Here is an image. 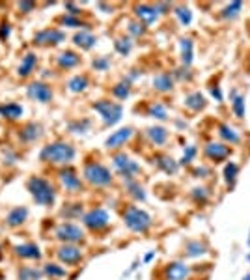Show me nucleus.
<instances>
[{
    "label": "nucleus",
    "instance_id": "f257e3e1",
    "mask_svg": "<svg viewBox=\"0 0 250 280\" xmlns=\"http://www.w3.org/2000/svg\"><path fill=\"white\" fill-rule=\"evenodd\" d=\"M77 155V150L73 144L69 142H52V144H47L43 146V150L39 152V159L43 162H49V164H60V166H67L69 162L75 159Z\"/></svg>",
    "mask_w": 250,
    "mask_h": 280
},
{
    "label": "nucleus",
    "instance_id": "f03ea898",
    "mask_svg": "<svg viewBox=\"0 0 250 280\" xmlns=\"http://www.w3.org/2000/svg\"><path fill=\"white\" fill-rule=\"evenodd\" d=\"M26 189H28L30 196L34 198V202L41 208H50L56 202V189L47 178L32 176L26 182Z\"/></svg>",
    "mask_w": 250,
    "mask_h": 280
},
{
    "label": "nucleus",
    "instance_id": "7ed1b4c3",
    "mask_svg": "<svg viewBox=\"0 0 250 280\" xmlns=\"http://www.w3.org/2000/svg\"><path fill=\"white\" fill-rule=\"evenodd\" d=\"M122 217L125 226L131 232H135V234H146L151 228V224H153L150 215L144 210H140V208H136V206H127L123 210Z\"/></svg>",
    "mask_w": 250,
    "mask_h": 280
},
{
    "label": "nucleus",
    "instance_id": "20e7f679",
    "mask_svg": "<svg viewBox=\"0 0 250 280\" xmlns=\"http://www.w3.org/2000/svg\"><path fill=\"white\" fill-rule=\"evenodd\" d=\"M82 176L84 180L93 187H108L112 183V174L105 164H101L97 161H88L84 162L82 168Z\"/></svg>",
    "mask_w": 250,
    "mask_h": 280
},
{
    "label": "nucleus",
    "instance_id": "39448f33",
    "mask_svg": "<svg viewBox=\"0 0 250 280\" xmlns=\"http://www.w3.org/2000/svg\"><path fill=\"white\" fill-rule=\"evenodd\" d=\"M93 110L97 112L103 120V126L112 127L116 126L123 116V106L122 103H116V101H108V99H101L93 103Z\"/></svg>",
    "mask_w": 250,
    "mask_h": 280
},
{
    "label": "nucleus",
    "instance_id": "423d86ee",
    "mask_svg": "<svg viewBox=\"0 0 250 280\" xmlns=\"http://www.w3.org/2000/svg\"><path fill=\"white\" fill-rule=\"evenodd\" d=\"M112 164H114L116 172L123 178V182H135L136 176L142 172V166L125 154L112 155Z\"/></svg>",
    "mask_w": 250,
    "mask_h": 280
},
{
    "label": "nucleus",
    "instance_id": "0eeeda50",
    "mask_svg": "<svg viewBox=\"0 0 250 280\" xmlns=\"http://www.w3.org/2000/svg\"><path fill=\"white\" fill-rule=\"evenodd\" d=\"M54 238H56L58 241H62V243L77 245L80 241H84V230L75 222H62L56 226Z\"/></svg>",
    "mask_w": 250,
    "mask_h": 280
},
{
    "label": "nucleus",
    "instance_id": "6e6552de",
    "mask_svg": "<svg viewBox=\"0 0 250 280\" xmlns=\"http://www.w3.org/2000/svg\"><path fill=\"white\" fill-rule=\"evenodd\" d=\"M82 224L92 232H103L107 230L108 224H110V215L103 208H93L82 215Z\"/></svg>",
    "mask_w": 250,
    "mask_h": 280
},
{
    "label": "nucleus",
    "instance_id": "1a4fd4ad",
    "mask_svg": "<svg viewBox=\"0 0 250 280\" xmlns=\"http://www.w3.org/2000/svg\"><path fill=\"white\" fill-rule=\"evenodd\" d=\"M64 42L65 32L54 26L43 28V30L34 34V45H39V47H54V45H60V43Z\"/></svg>",
    "mask_w": 250,
    "mask_h": 280
},
{
    "label": "nucleus",
    "instance_id": "9d476101",
    "mask_svg": "<svg viewBox=\"0 0 250 280\" xmlns=\"http://www.w3.org/2000/svg\"><path fill=\"white\" fill-rule=\"evenodd\" d=\"M26 96L32 101H37L41 105H47L54 98V92L50 88V84H47L45 80H34L26 86Z\"/></svg>",
    "mask_w": 250,
    "mask_h": 280
},
{
    "label": "nucleus",
    "instance_id": "9b49d317",
    "mask_svg": "<svg viewBox=\"0 0 250 280\" xmlns=\"http://www.w3.org/2000/svg\"><path fill=\"white\" fill-rule=\"evenodd\" d=\"M58 180H60L62 187H64L67 192H73V194H75V192H80V190H82V180L77 176V172H75L71 166L60 168Z\"/></svg>",
    "mask_w": 250,
    "mask_h": 280
},
{
    "label": "nucleus",
    "instance_id": "f8f14e48",
    "mask_svg": "<svg viewBox=\"0 0 250 280\" xmlns=\"http://www.w3.org/2000/svg\"><path fill=\"white\" fill-rule=\"evenodd\" d=\"M56 258L60 260L62 264H65V266H77V264H80L82 258H84V252H82L80 246L64 243V245L56 250Z\"/></svg>",
    "mask_w": 250,
    "mask_h": 280
},
{
    "label": "nucleus",
    "instance_id": "ddd939ff",
    "mask_svg": "<svg viewBox=\"0 0 250 280\" xmlns=\"http://www.w3.org/2000/svg\"><path fill=\"white\" fill-rule=\"evenodd\" d=\"M163 274H165V280H189L191 267L185 262H170L166 264Z\"/></svg>",
    "mask_w": 250,
    "mask_h": 280
},
{
    "label": "nucleus",
    "instance_id": "4468645a",
    "mask_svg": "<svg viewBox=\"0 0 250 280\" xmlns=\"http://www.w3.org/2000/svg\"><path fill=\"white\" fill-rule=\"evenodd\" d=\"M133 134H135L133 127H122V129L114 131V133L105 140V148L107 150H120V148L125 146L129 140L133 138Z\"/></svg>",
    "mask_w": 250,
    "mask_h": 280
},
{
    "label": "nucleus",
    "instance_id": "2eb2a0df",
    "mask_svg": "<svg viewBox=\"0 0 250 280\" xmlns=\"http://www.w3.org/2000/svg\"><path fill=\"white\" fill-rule=\"evenodd\" d=\"M17 136H19V140H21L22 144H26V146H30V144H34V142H37V140L43 136V127L39 126V124H36V122H30V124H24V126L19 129V133H17Z\"/></svg>",
    "mask_w": 250,
    "mask_h": 280
},
{
    "label": "nucleus",
    "instance_id": "dca6fc26",
    "mask_svg": "<svg viewBox=\"0 0 250 280\" xmlns=\"http://www.w3.org/2000/svg\"><path fill=\"white\" fill-rule=\"evenodd\" d=\"M204 154H206V157H208L209 161L222 162L228 159L232 152H230V146H226L224 142H209L208 146H206V150H204Z\"/></svg>",
    "mask_w": 250,
    "mask_h": 280
},
{
    "label": "nucleus",
    "instance_id": "f3484780",
    "mask_svg": "<svg viewBox=\"0 0 250 280\" xmlns=\"http://www.w3.org/2000/svg\"><path fill=\"white\" fill-rule=\"evenodd\" d=\"M135 15L136 21H140L146 28L153 24V22H157L159 19L157 8L151 6V4H138V6H135Z\"/></svg>",
    "mask_w": 250,
    "mask_h": 280
},
{
    "label": "nucleus",
    "instance_id": "a211bd4d",
    "mask_svg": "<svg viewBox=\"0 0 250 280\" xmlns=\"http://www.w3.org/2000/svg\"><path fill=\"white\" fill-rule=\"evenodd\" d=\"M37 68V54L36 52H26L22 56V60L17 66V77L28 78Z\"/></svg>",
    "mask_w": 250,
    "mask_h": 280
},
{
    "label": "nucleus",
    "instance_id": "6ab92c4d",
    "mask_svg": "<svg viewBox=\"0 0 250 280\" xmlns=\"http://www.w3.org/2000/svg\"><path fill=\"white\" fill-rule=\"evenodd\" d=\"M15 256L17 258H22V260H41V250H39V246L36 243H21V245H17L13 248Z\"/></svg>",
    "mask_w": 250,
    "mask_h": 280
},
{
    "label": "nucleus",
    "instance_id": "aec40b11",
    "mask_svg": "<svg viewBox=\"0 0 250 280\" xmlns=\"http://www.w3.org/2000/svg\"><path fill=\"white\" fill-rule=\"evenodd\" d=\"M22 114H24V108H22V105L15 103V101L2 103V105H0V116H2V118H6V120H9V122H17V120H21Z\"/></svg>",
    "mask_w": 250,
    "mask_h": 280
},
{
    "label": "nucleus",
    "instance_id": "412c9836",
    "mask_svg": "<svg viewBox=\"0 0 250 280\" xmlns=\"http://www.w3.org/2000/svg\"><path fill=\"white\" fill-rule=\"evenodd\" d=\"M179 56H181L183 68H191V64L194 60V42L191 38H183L179 42Z\"/></svg>",
    "mask_w": 250,
    "mask_h": 280
},
{
    "label": "nucleus",
    "instance_id": "4be33fe9",
    "mask_svg": "<svg viewBox=\"0 0 250 280\" xmlns=\"http://www.w3.org/2000/svg\"><path fill=\"white\" fill-rule=\"evenodd\" d=\"M80 64V56L75 50H64L56 56V66L60 70H73Z\"/></svg>",
    "mask_w": 250,
    "mask_h": 280
},
{
    "label": "nucleus",
    "instance_id": "5701e85b",
    "mask_svg": "<svg viewBox=\"0 0 250 280\" xmlns=\"http://www.w3.org/2000/svg\"><path fill=\"white\" fill-rule=\"evenodd\" d=\"M73 43L77 47H80L82 50H90L97 45V38L90 30H80V32H77V34L73 36Z\"/></svg>",
    "mask_w": 250,
    "mask_h": 280
},
{
    "label": "nucleus",
    "instance_id": "b1692460",
    "mask_svg": "<svg viewBox=\"0 0 250 280\" xmlns=\"http://www.w3.org/2000/svg\"><path fill=\"white\" fill-rule=\"evenodd\" d=\"M26 218H28V210L24 206H19V208H13L6 215V224L9 228H19L21 224H24Z\"/></svg>",
    "mask_w": 250,
    "mask_h": 280
},
{
    "label": "nucleus",
    "instance_id": "393cba45",
    "mask_svg": "<svg viewBox=\"0 0 250 280\" xmlns=\"http://www.w3.org/2000/svg\"><path fill=\"white\" fill-rule=\"evenodd\" d=\"M174 88V75L172 73H159L153 77V90L161 94H168Z\"/></svg>",
    "mask_w": 250,
    "mask_h": 280
},
{
    "label": "nucleus",
    "instance_id": "a878e982",
    "mask_svg": "<svg viewBox=\"0 0 250 280\" xmlns=\"http://www.w3.org/2000/svg\"><path fill=\"white\" fill-rule=\"evenodd\" d=\"M183 105H185L189 110L200 112V110H204V108H206L208 101H206V98H204V94H200V92H193V94H189V96L185 98Z\"/></svg>",
    "mask_w": 250,
    "mask_h": 280
},
{
    "label": "nucleus",
    "instance_id": "bb28decb",
    "mask_svg": "<svg viewBox=\"0 0 250 280\" xmlns=\"http://www.w3.org/2000/svg\"><path fill=\"white\" fill-rule=\"evenodd\" d=\"M146 134H148V138H150V142L153 146H163V144H166V140H168V131L161 126L150 127L146 131Z\"/></svg>",
    "mask_w": 250,
    "mask_h": 280
},
{
    "label": "nucleus",
    "instance_id": "cd10ccee",
    "mask_svg": "<svg viewBox=\"0 0 250 280\" xmlns=\"http://www.w3.org/2000/svg\"><path fill=\"white\" fill-rule=\"evenodd\" d=\"M88 86H90V80L86 75H75L67 80V90L71 94H82V92L88 90Z\"/></svg>",
    "mask_w": 250,
    "mask_h": 280
},
{
    "label": "nucleus",
    "instance_id": "c85d7f7f",
    "mask_svg": "<svg viewBox=\"0 0 250 280\" xmlns=\"http://www.w3.org/2000/svg\"><path fill=\"white\" fill-rule=\"evenodd\" d=\"M208 254V246L202 241H189L185 245V256L187 258H200Z\"/></svg>",
    "mask_w": 250,
    "mask_h": 280
},
{
    "label": "nucleus",
    "instance_id": "c756f323",
    "mask_svg": "<svg viewBox=\"0 0 250 280\" xmlns=\"http://www.w3.org/2000/svg\"><path fill=\"white\" fill-rule=\"evenodd\" d=\"M155 162H157V166L165 172V174H176L179 168V162H176L172 157H168V155H157L155 157Z\"/></svg>",
    "mask_w": 250,
    "mask_h": 280
},
{
    "label": "nucleus",
    "instance_id": "7c9ffc66",
    "mask_svg": "<svg viewBox=\"0 0 250 280\" xmlns=\"http://www.w3.org/2000/svg\"><path fill=\"white\" fill-rule=\"evenodd\" d=\"M219 136H221L226 144H239V142H241L239 133H237L234 127H230L228 124H222V126L219 127Z\"/></svg>",
    "mask_w": 250,
    "mask_h": 280
},
{
    "label": "nucleus",
    "instance_id": "2f4dec72",
    "mask_svg": "<svg viewBox=\"0 0 250 280\" xmlns=\"http://www.w3.org/2000/svg\"><path fill=\"white\" fill-rule=\"evenodd\" d=\"M148 114H150L151 118L161 120V122L168 120V110H166V106L163 105V103H159V101H153V103L148 105Z\"/></svg>",
    "mask_w": 250,
    "mask_h": 280
},
{
    "label": "nucleus",
    "instance_id": "473e14b6",
    "mask_svg": "<svg viewBox=\"0 0 250 280\" xmlns=\"http://www.w3.org/2000/svg\"><path fill=\"white\" fill-rule=\"evenodd\" d=\"M43 269H36L32 266H22L19 269V280H41Z\"/></svg>",
    "mask_w": 250,
    "mask_h": 280
},
{
    "label": "nucleus",
    "instance_id": "72a5a7b5",
    "mask_svg": "<svg viewBox=\"0 0 250 280\" xmlns=\"http://www.w3.org/2000/svg\"><path fill=\"white\" fill-rule=\"evenodd\" d=\"M43 274H47L50 280H60L67 276L65 269L62 266H58V264H47V266L43 267Z\"/></svg>",
    "mask_w": 250,
    "mask_h": 280
},
{
    "label": "nucleus",
    "instance_id": "f704fd0d",
    "mask_svg": "<svg viewBox=\"0 0 250 280\" xmlns=\"http://www.w3.org/2000/svg\"><path fill=\"white\" fill-rule=\"evenodd\" d=\"M112 96L116 99H120V101H125V99L131 96V82H127L125 78H123L122 82H118L112 86Z\"/></svg>",
    "mask_w": 250,
    "mask_h": 280
},
{
    "label": "nucleus",
    "instance_id": "c9c22d12",
    "mask_svg": "<svg viewBox=\"0 0 250 280\" xmlns=\"http://www.w3.org/2000/svg\"><path fill=\"white\" fill-rule=\"evenodd\" d=\"M247 99H245V96H239L237 94L236 98H234V101H232V110H234V114H236V118L243 120L245 116H247V103H245Z\"/></svg>",
    "mask_w": 250,
    "mask_h": 280
},
{
    "label": "nucleus",
    "instance_id": "e433bc0d",
    "mask_svg": "<svg viewBox=\"0 0 250 280\" xmlns=\"http://www.w3.org/2000/svg\"><path fill=\"white\" fill-rule=\"evenodd\" d=\"M114 49L120 56H129L133 50V40L131 38H118L114 42Z\"/></svg>",
    "mask_w": 250,
    "mask_h": 280
},
{
    "label": "nucleus",
    "instance_id": "4c0bfd02",
    "mask_svg": "<svg viewBox=\"0 0 250 280\" xmlns=\"http://www.w3.org/2000/svg\"><path fill=\"white\" fill-rule=\"evenodd\" d=\"M125 185H127L129 194L133 196L136 202H144L146 200V190H144V187L136 180L135 182H125Z\"/></svg>",
    "mask_w": 250,
    "mask_h": 280
},
{
    "label": "nucleus",
    "instance_id": "58836bf2",
    "mask_svg": "<svg viewBox=\"0 0 250 280\" xmlns=\"http://www.w3.org/2000/svg\"><path fill=\"white\" fill-rule=\"evenodd\" d=\"M127 32L131 40H138V38H144V36H146V26H144L140 21H129Z\"/></svg>",
    "mask_w": 250,
    "mask_h": 280
},
{
    "label": "nucleus",
    "instance_id": "ea45409f",
    "mask_svg": "<svg viewBox=\"0 0 250 280\" xmlns=\"http://www.w3.org/2000/svg\"><path fill=\"white\" fill-rule=\"evenodd\" d=\"M60 24L69 26V28H82V30H88V22H84L80 17H73V15H67V14L60 19Z\"/></svg>",
    "mask_w": 250,
    "mask_h": 280
},
{
    "label": "nucleus",
    "instance_id": "a19ab883",
    "mask_svg": "<svg viewBox=\"0 0 250 280\" xmlns=\"http://www.w3.org/2000/svg\"><path fill=\"white\" fill-rule=\"evenodd\" d=\"M241 10H243V2H232V4H228V6L222 10V17L232 21V19L239 17Z\"/></svg>",
    "mask_w": 250,
    "mask_h": 280
},
{
    "label": "nucleus",
    "instance_id": "79ce46f5",
    "mask_svg": "<svg viewBox=\"0 0 250 280\" xmlns=\"http://www.w3.org/2000/svg\"><path fill=\"white\" fill-rule=\"evenodd\" d=\"M174 14H176V17H178V21L181 22L183 26H189V24L193 22V12H191L189 8L178 6L176 10H174Z\"/></svg>",
    "mask_w": 250,
    "mask_h": 280
},
{
    "label": "nucleus",
    "instance_id": "37998d69",
    "mask_svg": "<svg viewBox=\"0 0 250 280\" xmlns=\"http://www.w3.org/2000/svg\"><path fill=\"white\" fill-rule=\"evenodd\" d=\"M237 174H239V166H237V162L230 161L226 166H224V182L228 183V185H234L237 180Z\"/></svg>",
    "mask_w": 250,
    "mask_h": 280
},
{
    "label": "nucleus",
    "instance_id": "c03bdc74",
    "mask_svg": "<svg viewBox=\"0 0 250 280\" xmlns=\"http://www.w3.org/2000/svg\"><path fill=\"white\" fill-rule=\"evenodd\" d=\"M92 126V122L90 120H77V122H73L69 124V131L71 133H77V134H84L88 129Z\"/></svg>",
    "mask_w": 250,
    "mask_h": 280
},
{
    "label": "nucleus",
    "instance_id": "a18cd8bd",
    "mask_svg": "<svg viewBox=\"0 0 250 280\" xmlns=\"http://www.w3.org/2000/svg\"><path fill=\"white\" fill-rule=\"evenodd\" d=\"M198 154V148L196 146H187L185 152H183V157L179 159V164H191L194 161V157Z\"/></svg>",
    "mask_w": 250,
    "mask_h": 280
},
{
    "label": "nucleus",
    "instance_id": "49530a36",
    "mask_svg": "<svg viewBox=\"0 0 250 280\" xmlns=\"http://www.w3.org/2000/svg\"><path fill=\"white\" fill-rule=\"evenodd\" d=\"M65 218H75L82 215V204H69L67 208L64 210Z\"/></svg>",
    "mask_w": 250,
    "mask_h": 280
},
{
    "label": "nucleus",
    "instance_id": "de8ad7c7",
    "mask_svg": "<svg viewBox=\"0 0 250 280\" xmlns=\"http://www.w3.org/2000/svg\"><path fill=\"white\" fill-rule=\"evenodd\" d=\"M92 66L95 71H107L110 68V58L108 56H97L92 62Z\"/></svg>",
    "mask_w": 250,
    "mask_h": 280
},
{
    "label": "nucleus",
    "instance_id": "09e8293b",
    "mask_svg": "<svg viewBox=\"0 0 250 280\" xmlns=\"http://www.w3.org/2000/svg\"><path fill=\"white\" fill-rule=\"evenodd\" d=\"M193 198H194V202H200V204H204L206 200L209 198V190L206 189V187H194L193 189Z\"/></svg>",
    "mask_w": 250,
    "mask_h": 280
},
{
    "label": "nucleus",
    "instance_id": "8fccbe9b",
    "mask_svg": "<svg viewBox=\"0 0 250 280\" xmlns=\"http://www.w3.org/2000/svg\"><path fill=\"white\" fill-rule=\"evenodd\" d=\"M9 34H11V24L7 21L0 22V42H7Z\"/></svg>",
    "mask_w": 250,
    "mask_h": 280
},
{
    "label": "nucleus",
    "instance_id": "3c124183",
    "mask_svg": "<svg viewBox=\"0 0 250 280\" xmlns=\"http://www.w3.org/2000/svg\"><path fill=\"white\" fill-rule=\"evenodd\" d=\"M15 162H17V152L6 148V150H4V164H9V166H11Z\"/></svg>",
    "mask_w": 250,
    "mask_h": 280
},
{
    "label": "nucleus",
    "instance_id": "603ef678",
    "mask_svg": "<svg viewBox=\"0 0 250 280\" xmlns=\"http://www.w3.org/2000/svg\"><path fill=\"white\" fill-rule=\"evenodd\" d=\"M209 92H211V96L215 98V101H217V103H222V101H224V96H222L221 86H211V88H209Z\"/></svg>",
    "mask_w": 250,
    "mask_h": 280
},
{
    "label": "nucleus",
    "instance_id": "864d4df0",
    "mask_svg": "<svg viewBox=\"0 0 250 280\" xmlns=\"http://www.w3.org/2000/svg\"><path fill=\"white\" fill-rule=\"evenodd\" d=\"M17 8L21 10L22 14H30V12H34V10H36V4H34V2H19Z\"/></svg>",
    "mask_w": 250,
    "mask_h": 280
},
{
    "label": "nucleus",
    "instance_id": "5fc2aeb1",
    "mask_svg": "<svg viewBox=\"0 0 250 280\" xmlns=\"http://www.w3.org/2000/svg\"><path fill=\"white\" fill-rule=\"evenodd\" d=\"M65 10H69L67 15H73V17H80V8L75 4V2H67L65 4Z\"/></svg>",
    "mask_w": 250,
    "mask_h": 280
},
{
    "label": "nucleus",
    "instance_id": "6e6d98bb",
    "mask_svg": "<svg viewBox=\"0 0 250 280\" xmlns=\"http://www.w3.org/2000/svg\"><path fill=\"white\" fill-rule=\"evenodd\" d=\"M194 174L198 176V178H208V174H209V168H206V166L196 168V170H194Z\"/></svg>",
    "mask_w": 250,
    "mask_h": 280
},
{
    "label": "nucleus",
    "instance_id": "4d7b16f0",
    "mask_svg": "<svg viewBox=\"0 0 250 280\" xmlns=\"http://www.w3.org/2000/svg\"><path fill=\"white\" fill-rule=\"evenodd\" d=\"M155 258V252H150V254H146V258H144V262H146V264H150L151 260Z\"/></svg>",
    "mask_w": 250,
    "mask_h": 280
},
{
    "label": "nucleus",
    "instance_id": "13d9d810",
    "mask_svg": "<svg viewBox=\"0 0 250 280\" xmlns=\"http://www.w3.org/2000/svg\"><path fill=\"white\" fill-rule=\"evenodd\" d=\"M243 280H250V273L249 274H247V276H245V278Z\"/></svg>",
    "mask_w": 250,
    "mask_h": 280
},
{
    "label": "nucleus",
    "instance_id": "bf43d9fd",
    "mask_svg": "<svg viewBox=\"0 0 250 280\" xmlns=\"http://www.w3.org/2000/svg\"><path fill=\"white\" fill-rule=\"evenodd\" d=\"M0 260H2V246H0Z\"/></svg>",
    "mask_w": 250,
    "mask_h": 280
},
{
    "label": "nucleus",
    "instance_id": "052dcab7",
    "mask_svg": "<svg viewBox=\"0 0 250 280\" xmlns=\"http://www.w3.org/2000/svg\"><path fill=\"white\" fill-rule=\"evenodd\" d=\"M249 245H250V238H249Z\"/></svg>",
    "mask_w": 250,
    "mask_h": 280
},
{
    "label": "nucleus",
    "instance_id": "680f3d73",
    "mask_svg": "<svg viewBox=\"0 0 250 280\" xmlns=\"http://www.w3.org/2000/svg\"><path fill=\"white\" fill-rule=\"evenodd\" d=\"M249 71H250V64H249Z\"/></svg>",
    "mask_w": 250,
    "mask_h": 280
}]
</instances>
